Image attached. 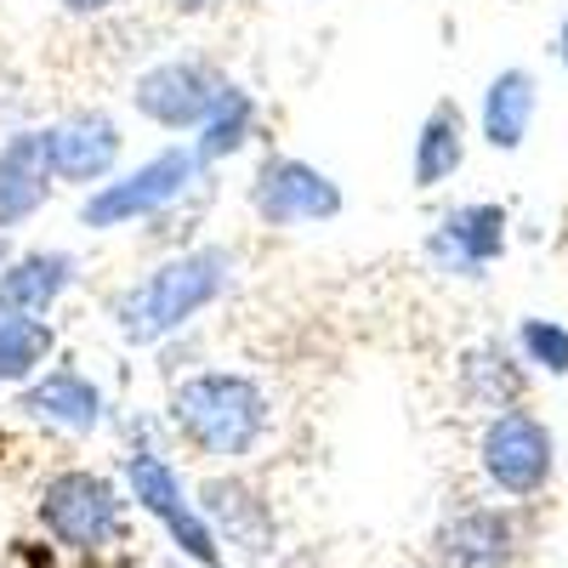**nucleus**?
Instances as JSON below:
<instances>
[{"instance_id":"nucleus-1","label":"nucleus","mask_w":568,"mask_h":568,"mask_svg":"<svg viewBox=\"0 0 568 568\" xmlns=\"http://www.w3.org/2000/svg\"><path fill=\"white\" fill-rule=\"evenodd\" d=\"M240 278V256L222 240H194L182 251H165L142 278H131L114 296L109 318L125 347H165L194 318H205Z\"/></svg>"},{"instance_id":"nucleus-2","label":"nucleus","mask_w":568,"mask_h":568,"mask_svg":"<svg viewBox=\"0 0 568 568\" xmlns=\"http://www.w3.org/2000/svg\"><path fill=\"white\" fill-rule=\"evenodd\" d=\"M165 426L211 460H245L273 426V398L245 369H187L165 398Z\"/></svg>"},{"instance_id":"nucleus-3","label":"nucleus","mask_w":568,"mask_h":568,"mask_svg":"<svg viewBox=\"0 0 568 568\" xmlns=\"http://www.w3.org/2000/svg\"><path fill=\"white\" fill-rule=\"evenodd\" d=\"M205 182V165L194 160V142H171V149L149 154L131 171H114L91 194H80V227L85 233H120L136 222H160L182 200H194V187Z\"/></svg>"},{"instance_id":"nucleus-4","label":"nucleus","mask_w":568,"mask_h":568,"mask_svg":"<svg viewBox=\"0 0 568 568\" xmlns=\"http://www.w3.org/2000/svg\"><path fill=\"white\" fill-rule=\"evenodd\" d=\"M40 529L69 551H109L131 540L125 524V495L114 478L91 466H63L58 478H45L40 489Z\"/></svg>"},{"instance_id":"nucleus-5","label":"nucleus","mask_w":568,"mask_h":568,"mask_svg":"<svg viewBox=\"0 0 568 568\" xmlns=\"http://www.w3.org/2000/svg\"><path fill=\"white\" fill-rule=\"evenodd\" d=\"M245 205L273 233H302V227H329L336 222L347 211V194H342V182L329 176L324 165H313L302 154H267L251 171Z\"/></svg>"},{"instance_id":"nucleus-6","label":"nucleus","mask_w":568,"mask_h":568,"mask_svg":"<svg viewBox=\"0 0 568 568\" xmlns=\"http://www.w3.org/2000/svg\"><path fill=\"white\" fill-rule=\"evenodd\" d=\"M227 85L233 80L216 58L176 52V58H154L131 80V109H136V120H149L165 136H194Z\"/></svg>"},{"instance_id":"nucleus-7","label":"nucleus","mask_w":568,"mask_h":568,"mask_svg":"<svg viewBox=\"0 0 568 568\" xmlns=\"http://www.w3.org/2000/svg\"><path fill=\"white\" fill-rule=\"evenodd\" d=\"M478 466L495 495L506 500H535L551 471H557V438L551 426L529 409V404H511V409H495L478 433Z\"/></svg>"},{"instance_id":"nucleus-8","label":"nucleus","mask_w":568,"mask_h":568,"mask_svg":"<svg viewBox=\"0 0 568 568\" xmlns=\"http://www.w3.org/2000/svg\"><path fill=\"white\" fill-rule=\"evenodd\" d=\"M125 495L171 535V546H176L187 562H200V568H227L216 529L205 524L200 500H187V489H182V478H176V466H171L160 449H125Z\"/></svg>"},{"instance_id":"nucleus-9","label":"nucleus","mask_w":568,"mask_h":568,"mask_svg":"<svg viewBox=\"0 0 568 568\" xmlns=\"http://www.w3.org/2000/svg\"><path fill=\"white\" fill-rule=\"evenodd\" d=\"M511 251V211L500 200L449 205L420 240V256L444 278H484Z\"/></svg>"},{"instance_id":"nucleus-10","label":"nucleus","mask_w":568,"mask_h":568,"mask_svg":"<svg viewBox=\"0 0 568 568\" xmlns=\"http://www.w3.org/2000/svg\"><path fill=\"white\" fill-rule=\"evenodd\" d=\"M45 136H52L58 187H80V194L109 182L125 160V131L109 109H69L63 120H45Z\"/></svg>"},{"instance_id":"nucleus-11","label":"nucleus","mask_w":568,"mask_h":568,"mask_svg":"<svg viewBox=\"0 0 568 568\" xmlns=\"http://www.w3.org/2000/svg\"><path fill=\"white\" fill-rule=\"evenodd\" d=\"M58 194L52 171V136L45 125H18L0 136V233L29 227Z\"/></svg>"},{"instance_id":"nucleus-12","label":"nucleus","mask_w":568,"mask_h":568,"mask_svg":"<svg viewBox=\"0 0 568 568\" xmlns=\"http://www.w3.org/2000/svg\"><path fill=\"white\" fill-rule=\"evenodd\" d=\"M18 409L34 415V420L63 426V433H74V438H91V433H98V426L109 420L103 387L91 382L80 364H58V358L45 364L29 387H18Z\"/></svg>"},{"instance_id":"nucleus-13","label":"nucleus","mask_w":568,"mask_h":568,"mask_svg":"<svg viewBox=\"0 0 568 568\" xmlns=\"http://www.w3.org/2000/svg\"><path fill=\"white\" fill-rule=\"evenodd\" d=\"M80 256L63 245H34L12 251L0 262V313H23V318H52V307L74 291Z\"/></svg>"},{"instance_id":"nucleus-14","label":"nucleus","mask_w":568,"mask_h":568,"mask_svg":"<svg viewBox=\"0 0 568 568\" xmlns=\"http://www.w3.org/2000/svg\"><path fill=\"white\" fill-rule=\"evenodd\" d=\"M200 511H205V524L216 529V540L240 546L251 562H262L273 551V540H278L262 489L245 484V478H205L200 484Z\"/></svg>"},{"instance_id":"nucleus-15","label":"nucleus","mask_w":568,"mask_h":568,"mask_svg":"<svg viewBox=\"0 0 568 568\" xmlns=\"http://www.w3.org/2000/svg\"><path fill=\"white\" fill-rule=\"evenodd\" d=\"M433 551L444 568H506L517 557V517L506 506H466L438 524Z\"/></svg>"},{"instance_id":"nucleus-16","label":"nucleus","mask_w":568,"mask_h":568,"mask_svg":"<svg viewBox=\"0 0 568 568\" xmlns=\"http://www.w3.org/2000/svg\"><path fill=\"white\" fill-rule=\"evenodd\" d=\"M540 114V80L524 63H506L500 74H489L484 98H478V136L495 154H517L535 131Z\"/></svg>"},{"instance_id":"nucleus-17","label":"nucleus","mask_w":568,"mask_h":568,"mask_svg":"<svg viewBox=\"0 0 568 568\" xmlns=\"http://www.w3.org/2000/svg\"><path fill=\"white\" fill-rule=\"evenodd\" d=\"M455 387L471 409H511V404H524L529 393V364L517 358L511 342L500 336H484V342H471L460 358H455Z\"/></svg>"},{"instance_id":"nucleus-18","label":"nucleus","mask_w":568,"mask_h":568,"mask_svg":"<svg viewBox=\"0 0 568 568\" xmlns=\"http://www.w3.org/2000/svg\"><path fill=\"white\" fill-rule=\"evenodd\" d=\"M466 142H471V120L455 98H438L433 109L420 114V131H415V149H409V182L420 194L455 182L460 165H466Z\"/></svg>"},{"instance_id":"nucleus-19","label":"nucleus","mask_w":568,"mask_h":568,"mask_svg":"<svg viewBox=\"0 0 568 568\" xmlns=\"http://www.w3.org/2000/svg\"><path fill=\"white\" fill-rule=\"evenodd\" d=\"M256 131H262L256 91L233 80L222 98H216V109L205 114V125L194 131V160H200L205 171H216V165H227V160H240L251 142H256Z\"/></svg>"},{"instance_id":"nucleus-20","label":"nucleus","mask_w":568,"mask_h":568,"mask_svg":"<svg viewBox=\"0 0 568 568\" xmlns=\"http://www.w3.org/2000/svg\"><path fill=\"white\" fill-rule=\"evenodd\" d=\"M58 358V324L0 313V387H29L34 375Z\"/></svg>"},{"instance_id":"nucleus-21","label":"nucleus","mask_w":568,"mask_h":568,"mask_svg":"<svg viewBox=\"0 0 568 568\" xmlns=\"http://www.w3.org/2000/svg\"><path fill=\"white\" fill-rule=\"evenodd\" d=\"M511 347H517V358H524L529 369H540V375H568V324L562 318H540V313L517 318Z\"/></svg>"},{"instance_id":"nucleus-22","label":"nucleus","mask_w":568,"mask_h":568,"mask_svg":"<svg viewBox=\"0 0 568 568\" xmlns=\"http://www.w3.org/2000/svg\"><path fill=\"white\" fill-rule=\"evenodd\" d=\"M58 7L69 12V18H80V23H91V18H109L120 0H58Z\"/></svg>"},{"instance_id":"nucleus-23","label":"nucleus","mask_w":568,"mask_h":568,"mask_svg":"<svg viewBox=\"0 0 568 568\" xmlns=\"http://www.w3.org/2000/svg\"><path fill=\"white\" fill-rule=\"evenodd\" d=\"M551 58L562 63V74H568V12L557 18V34H551Z\"/></svg>"},{"instance_id":"nucleus-24","label":"nucleus","mask_w":568,"mask_h":568,"mask_svg":"<svg viewBox=\"0 0 568 568\" xmlns=\"http://www.w3.org/2000/svg\"><path fill=\"white\" fill-rule=\"evenodd\" d=\"M12 251H18V245H12V233H0V262H7Z\"/></svg>"}]
</instances>
